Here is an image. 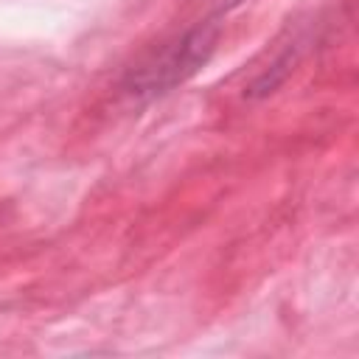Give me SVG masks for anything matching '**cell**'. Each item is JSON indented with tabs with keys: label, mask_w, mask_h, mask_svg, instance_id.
I'll list each match as a JSON object with an SVG mask.
<instances>
[{
	"label": "cell",
	"mask_w": 359,
	"mask_h": 359,
	"mask_svg": "<svg viewBox=\"0 0 359 359\" xmlns=\"http://www.w3.org/2000/svg\"><path fill=\"white\" fill-rule=\"evenodd\" d=\"M219 36L216 20H205L194 31H188L180 42H174L154 65L143 67L137 76H132L135 93H165L182 79H188L213 50Z\"/></svg>",
	"instance_id": "6da1fadb"
},
{
	"label": "cell",
	"mask_w": 359,
	"mask_h": 359,
	"mask_svg": "<svg viewBox=\"0 0 359 359\" xmlns=\"http://www.w3.org/2000/svg\"><path fill=\"white\" fill-rule=\"evenodd\" d=\"M236 3H241V0H219V11H227V8H233Z\"/></svg>",
	"instance_id": "7a4b0ae2"
}]
</instances>
